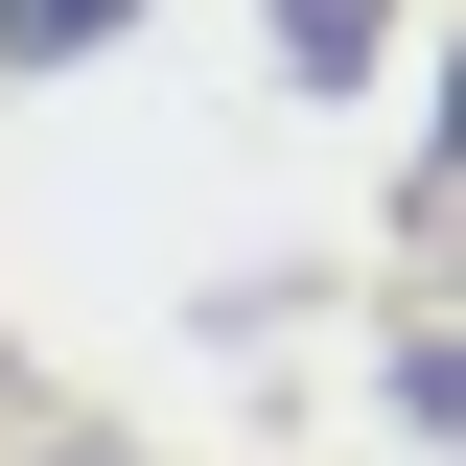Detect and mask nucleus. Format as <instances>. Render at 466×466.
Listing matches in <instances>:
<instances>
[{"instance_id":"obj_1","label":"nucleus","mask_w":466,"mask_h":466,"mask_svg":"<svg viewBox=\"0 0 466 466\" xmlns=\"http://www.w3.org/2000/svg\"><path fill=\"white\" fill-rule=\"evenodd\" d=\"M140 0H0V70H70V47H116Z\"/></svg>"},{"instance_id":"obj_2","label":"nucleus","mask_w":466,"mask_h":466,"mask_svg":"<svg viewBox=\"0 0 466 466\" xmlns=\"http://www.w3.org/2000/svg\"><path fill=\"white\" fill-rule=\"evenodd\" d=\"M280 24H303V70H350V47H373V0H280Z\"/></svg>"}]
</instances>
